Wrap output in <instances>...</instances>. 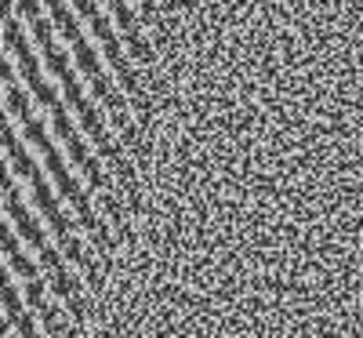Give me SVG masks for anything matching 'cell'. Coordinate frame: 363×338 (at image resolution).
<instances>
[{
    "instance_id": "2e32d148",
    "label": "cell",
    "mask_w": 363,
    "mask_h": 338,
    "mask_svg": "<svg viewBox=\"0 0 363 338\" xmlns=\"http://www.w3.org/2000/svg\"><path fill=\"white\" fill-rule=\"evenodd\" d=\"M4 338H15V334H11V331H4Z\"/></svg>"
},
{
    "instance_id": "6da1fadb",
    "label": "cell",
    "mask_w": 363,
    "mask_h": 338,
    "mask_svg": "<svg viewBox=\"0 0 363 338\" xmlns=\"http://www.w3.org/2000/svg\"><path fill=\"white\" fill-rule=\"evenodd\" d=\"M22 128H26V142H29V146H37V153L44 157V168H48V175H51V182H55L58 197H62V200L73 207L77 222H80V229L91 236L95 251H99V255H102V251H106V255H113V233H109V226L95 214L87 190L80 186V178L69 171V164H66L62 153H58V146H55L51 131L44 128V120H40V116H29Z\"/></svg>"
},
{
    "instance_id": "7c38bea8",
    "label": "cell",
    "mask_w": 363,
    "mask_h": 338,
    "mask_svg": "<svg viewBox=\"0 0 363 338\" xmlns=\"http://www.w3.org/2000/svg\"><path fill=\"white\" fill-rule=\"evenodd\" d=\"M124 44H128V51H131V58H135L138 66H153V48H149L142 26L131 29V33H124Z\"/></svg>"
},
{
    "instance_id": "8992f818",
    "label": "cell",
    "mask_w": 363,
    "mask_h": 338,
    "mask_svg": "<svg viewBox=\"0 0 363 338\" xmlns=\"http://www.w3.org/2000/svg\"><path fill=\"white\" fill-rule=\"evenodd\" d=\"M18 331V338H40L33 324V310L15 288V273L4 266V331Z\"/></svg>"
},
{
    "instance_id": "277c9868",
    "label": "cell",
    "mask_w": 363,
    "mask_h": 338,
    "mask_svg": "<svg viewBox=\"0 0 363 338\" xmlns=\"http://www.w3.org/2000/svg\"><path fill=\"white\" fill-rule=\"evenodd\" d=\"M51 131L62 138V146H66V157L73 160V168L87 178V186L95 190L99 197H109V193H116L113 190V178L102 171V160L95 157V153L87 149V142H84V135L73 128V116H69V106L62 102V106H55L51 109Z\"/></svg>"
},
{
    "instance_id": "8fae6325",
    "label": "cell",
    "mask_w": 363,
    "mask_h": 338,
    "mask_svg": "<svg viewBox=\"0 0 363 338\" xmlns=\"http://www.w3.org/2000/svg\"><path fill=\"white\" fill-rule=\"evenodd\" d=\"M40 58H44V66H48V73L51 77H58V80H66L73 70V62H69V55L62 51V48H58V44H48V48H40Z\"/></svg>"
},
{
    "instance_id": "30bf717a",
    "label": "cell",
    "mask_w": 363,
    "mask_h": 338,
    "mask_svg": "<svg viewBox=\"0 0 363 338\" xmlns=\"http://www.w3.org/2000/svg\"><path fill=\"white\" fill-rule=\"evenodd\" d=\"M109 15H113V22H116V29H120V37L142 26V15L131 8V0H109Z\"/></svg>"
},
{
    "instance_id": "7a4b0ae2",
    "label": "cell",
    "mask_w": 363,
    "mask_h": 338,
    "mask_svg": "<svg viewBox=\"0 0 363 338\" xmlns=\"http://www.w3.org/2000/svg\"><path fill=\"white\" fill-rule=\"evenodd\" d=\"M29 190H33V204H37V211L44 214V222L51 226V233H55V240H58V248H62V255L69 258V266H77L84 276H87V284H91V291H99L102 295V269L95 266V258L87 255V248H84V240L73 233V219L62 211V204H58V193L51 190V182L44 178V171H37L33 178H29Z\"/></svg>"
},
{
    "instance_id": "9c48e42d",
    "label": "cell",
    "mask_w": 363,
    "mask_h": 338,
    "mask_svg": "<svg viewBox=\"0 0 363 338\" xmlns=\"http://www.w3.org/2000/svg\"><path fill=\"white\" fill-rule=\"evenodd\" d=\"M73 58H77V70L87 77V80H99L102 77V58H99V51L87 44V37H80L77 44H73Z\"/></svg>"
},
{
    "instance_id": "ba28073f",
    "label": "cell",
    "mask_w": 363,
    "mask_h": 338,
    "mask_svg": "<svg viewBox=\"0 0 363 338\" xmlns=\"http://www.w3.org/2000/svg\"><path fill=\"white\" fill-rule=\"evenodd\" d=\"M4 113L11 116V120H26L33 116V106H29V95L22 91V84L15 80V84H4Z\"/></svg>"
},
{
    "instance_id": "3957f363",
    "label": "cell",
    "mask_w": 363,
    "mask_h": 338,
    "mask_svg": "<svg viewBox=\"0 0 363 338\" xmlns=\"http://www.w3.org/2000/svg\"><path fill=\"white\" fill-rule=\"evenodd\" d=\"M0 22H4V51H11V55L18 58V73H22V80L29 84V95L37 99V106H44L48 113H51L55 106H62V95H58L55 84H51V80L44 77V70H40L44 58H37L33 48H29V37H26V29H22V22H18V11H15V15H0Z\"/></svg>"
},
{
    "instance_id": "9a60e30c",
    "label": "cell",
    "mask_w": 363,
    "mask_h": 338,
    "mask_svg": "<svg viewBox=\"0 0 363 338\" xmlns=\"http://www.w3.org/2000/svg\"><path fill=\"white\" fill-rule=\"evenodd\" d=\"M73 8H77V15H80V18H87V22L99 15V4H95V0H73Z\"/></svg>"
},
{
    "instance_id": "5b68a950",
    "label": "cell",
    "mask_w": 363,
    "mask_h": 338,
    "mask_svg": "<svg viewBox=\"0 0 363 338\" xmlns=\"http://www.w3.org/2000/svg\"><path fill=\"white\" fill-rule=\"evenodd\" d=\"M22 295L29 302V310L37 313V320L44 324L48 338H73V327L62 320L66 310H62V305H55L48 298V291H44V276H37V280H22Z\"/></svg>"
},
{
    "instance_id": "5bb4252c",
    "label": "cell",
    "mask_w": 363,
    "mask_h": 338,
    "mask_svg": "<svg viewBox=\"0 0 363 338\" xmlns=\"http://www.w3.org/2000/svg\"><path fill=\"white\" fill-rule=\"evenodd\" d=\"M40 8H44V0H18V15L29 18V22H37V18L44 15Z\"/></svg>"
},
{
    "instance_id": "4fadbf2b",
    "label": "cell",
    "mask_w": 363,
    "mask_h": 338,
    "mask_svg": "<svg viewBox=\"0 0 363 338\" xmlns=\"http://www.w3.org/2000/svg\"><path fill=\"white\" fill-rule=\"evenodd\" d=\"M33 26V40H37V48H48V44H55V18H48V15H40L37 22H29Z\"/></svg>"
},
{
    "instance_id": "52a82bcc",
    "label": "cell",
    "mask_w": 363,
    "mask_h": 338,
    "mask_svg": "<svg viewBox=\"0 0 363 338\" xmlns=\"http://www.w3.org/2000/svg\"><path fill=\"white\" fill-rule=\"evenodd\" d=\"M0 135H4V160L11 164V171L18 175V178H33L37 171H40V164L33 160V153L26 149V142L15 135V124H11V116L4 113V124H0Z\"/></svg>"
},
{
    "instance_id": "e0dca14e",
    "label": "cell",
    "mask_w": 363,
    "mask_h": 338,
    "mask_svg": "<svg viewBox=\"0 0 363 338\" xmlns=\"http://www.w3.org/2000/svg\"><path fill=\"white\" fill-rule=\"evenodd\" d=\"M106 4H109V0H106Z\"/></svg>"
}]
</instances>
